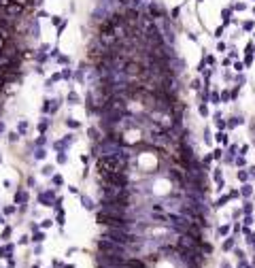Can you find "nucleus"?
<instances>
[{"mask_svg":"<svg viewBox=\"0 0 255 268\" xmlns=\"http://www.w3.org/2000/svg\"><path fill=\"white\" fill-rule=\"evenodd\" d=\"M98 223H100V226H108V228H121V230H127V226H130V219H125V217H115V215H111V213L100 211V213H98Z\"/></svg>","mask_w":255,"mask_h":268,"instance_id":"nucleus-1","label":"nucleus"},{"mask_svg":"<svg viewBox=\"0 0 255 268\" xmlns=\"http://www.w3.org/2000/svg\"><path fill=\"white\" fill-rule=\"evenodd\" d=\"M2 15H6V17H11V19H17V17H21L24 15V11H26V4H19V2H6V4H2Z\"/></svg>","mask_w":255,"mask_h":268,"instance_id":"nucleus-2","label":"nucleus"},{"mask_svg":"<svg viewBox=\"0 0 255 268\" xmlns=\"http://www.w3.org/2000/svg\"><path fill=\"white\" fill-rule=\"evenodd\" d=\"M149 15H151V19H164V17H168V13H166V9H164L157 0H151V2H147V9H145Z\"/></svg>","mask_w":255,"mask_h":268,"instance_id":"nucleus-3","label":"nucleus"},{"mask_svg":"<svg viewBox=\"0 0 255 268\" xmlns=\"http://www.w3.org/2000/svg\"><path fill=\"white\" fill-rule=\"evenodd\" d=\"M232 19H234V9L232 6H223L221 9V26H230L232 24Z\"/></svg>","mask_w":255,"mask_h":268,"instance_id":"nucleus-4","label":"nucleus"},{"mask_svg":"<svg viewBox=\"0 0 255 268\" xmlns=\"http://www.w3.org/2000/svg\"><path fill=\"white\" fill-rule=\"evenodd\" d=\"M47 51H49V45H41V49H38V51H34V60L43 64V62L49 58V53H47Z\"/></svg>","mask_w":255,"mask_h":268,"instance_id":"nucleus-5","label":"nucleus"},{"mask_svg":"<svg viewBox=\"0 0 255 268\" xmlns=\"http://www.w3.org/2000/svg\"><path fill=\"white\" fill-rule=\"evenodd\" d=\"M51 200H53V192H51V190L38 194V202L43 204V207H51Z\"/></svg>","mask_w":255,"mask_h":268,"instance_id":"nucleus-6","label":"nucleus"},{"mask_svg":"<svg viewBox=\"0 0 255 268\" xmlns=\"http://www.w3.org/2000/svg\"><path fill=\"white\" fill-rule=\"evenodd\" d=\"M30 32L34 38H41V24H38V17H34V19L30 21Z\"/></svg>","mask_w":255,"mask_h":268,"instance_id":"nucleus-7","label":"nucleus"},{"mask_svg":"<svg viewBox=\"0 0 255 268\" xmlns=\"http://www.w3.org/2000/svg\"><path fill=\"white\" fill-rule=\"evenodd\" d=\"M123 266L125 268H145V262H140V260H125Z\"/></svg>","mask_w":255,"mask_h":268,"instance_id":"nucleus-8","label":"nucleus"},{"mask_svg":"<svg viewBox=\"0 0 255 268\" xmlns=\"http://www.w3.org/2000/svg\"><path fill=\"white\" fill-rule=\"evenodd\" d=\"M240 28H242L244 32H253V30H255V21H253V19H244V21L240 24Z\"/></svg>","mask_w":255,"mask_h":268,"instance_id":"nucleus-9","label":"nucleus"},{"mask_svg":"<svg viewBox=\"0 0 255 268\" xmlns=\"http://www.w3.org/2000/svg\"><path fill=\"white\" fill-rule=\"evenodd\" d=\"M81 204H83V209H87V211L94 209V202H92V198H89V196H81Z\"/></svg>","mask_w":255,"mask_h":268,"instance_id":"nucleus-10","label":"nucleus"},{"mask_svg":"<svg viewBox=\"0 0 255 268\" xmlns=\"http://www.w3.org/2000/svg\"><path fill=\"white\" fill-rule=\"evenodd\" d=\"M230 6L234 9V13H242V11H247V2H232Z\"/></svg>","mask_w":255,"mask_h":268,"instance_id":"nucleus-11","label":"nucleus"},{"mask_svg":"<svg viewBox=\"0 0 255 268\" xmlns=\"http://www.w3.org/2000/svg\"><path fill=\"white\" fill-rule=\"evenodd\" d=\"M15 202H21V204H26V202H28V194H26L24 190H19V192L15 194Z\"/></svg>","mask_w":255,"mask_h":268,"instance_id":"nucleus-12","label":"nucleus"},{"mask_svg":"<svg viewBox=\"0 0 255 268\" xmlns=\"http://www.w3.org/2000/svg\"><path fill=\"white\" fill-rule=\"evenodd\" d=\"M181 9H183V6H181V4H179V6H175V9H172V11H170V19H175V21L179 19V17H181Z\"/></svg>","mask_w":255,"mask_h":268,"instance_id":"nucleus-13","label":"nucleus"},{"mask_svg":"<svg viewBox=\"0 0 255 268\" xmlns=\"http://www.w3.org/2000/svg\"><path fill=\"white\" fill-rule=\"evenodd\" d=\"M79 126H81V123H79L77 119H72V117H68V119H66V128H72V130H77Z\"/></svg>","mask_w":255,"mask_h":268,"instance_id":"nucleus-14","label":"nucleus"},{"mask_svg":"<svg viewBox=\"0 0 255 268\" xmlns=\"http://www.w3.org/2000/svg\"><path fill=\"white\" fill-rule=\"evenodd\" d=\"M223 32H225V26H217L215 32H213V36H215V38H221V36H223Z\"/></svg>","mask_w":255,"mask_h":268,"instance_id":"nucleus-15","label":"nucleus"},{"mask_svg":"<svg viewBox=\"0 0 255 268\" xmlns=\"http://www.w3.org/2000/svg\"><path fill=\"white\" fill-rule=\"evenodd\" d=\"M66 28H68V19H64V21H62V24L58 26V34H56V36L60 38V36H62V32H64V30H66Z\"/></svg>","mask_w":255,"mask_h":268,"instance_id":"nucleus-16","label":"nucleus"},{"mask_svg":"<svg viewBox=\"0 0 255 268\" xmlns=\"http://www.w3.org/2000/svg\"><path fill=\"white\" fill-rule=\"evenodd\" d=\"M49 19H51V26H60V24L64 21V17H62V15H51Z\"/></svg>","mask_w":255,"mask_h":268,"instance_id":"nucleus-17","label":"nucleus"},{"mask_svg":"<svg viewBox=\"0 0 255 268\" xmlns=\"http://www.w3.org/2000/svg\"><path fill=\"white\" fill-rule=\"evenodd\" d=\"M227 200H230V196H221V198H219V200H217V202H215V209H219V207H223V204H225Z\"/></svg>","mask_w":255,"mask_h":268,"instance_id":"nucleus-18","label":"nucleus"},{"mask_svg":"<svg viewBox=\"0 0 255 268\" xmlns=\"http://www.w3.org/2000/svg\"><path fill=\"white\" fill-rule=\"evenodd\" d=\"M47 128H49V119L45 117V119H43V121L38 123V130H41V132H47Z\"/></svg>","mask_w":255,"mask_h":268,"instance_id":"nucleus-19","label":"nucleus"},{"mask_svg":"<svg viewBox=\"0 0 255 268\" xmlns=\"http://www.w3.org/2000/svg\"><path fill=\"white\" fill-rule=\"evenodd\" d=\"M68 102H70V104H79V96H77L75 92H70V94H68Z\"/></svg>","mask_w":255,"mask_h":268,"instance_id":"nucleus-20","label":"nucleus"},{"mask_svg":"<svg viewBox=\"0 0 255 268\" xmlns=\"http://www.w3.org/2000/svg\"><path fill=\"white\" fill-rule=\"evenodd\" d=\"M89 136H92L94 140H100V138H102V136H100V132H98L96 128H89Z\"/></svg>","mask_w":255,"mask_h":268,"instance_id":"nucleus-21","label":"nucleus"},{"mask_svg":"<svg viewBox=\"0 0 255 268\" xmlns=\"http://www.w3.org/2000/svg\"><path fill=\"white\" fill-rule=\"evenodd\" d=\"M253 56H255V53H244V66H251L253 64Z\"/></svg>","mask_w":255,"mask_h":268,"instance_id":"nucleus-22","label":"nucleus"},{"mask_svg":"<svg viewBox=\"0 0 255 268\" xmlns=\"http://www.w3.org/2000/svg\"><path fill=\"white\" fill-rule=\"evenodd\" d=\"M32 240H34V243H43V240H45V234H43V232H36V234L32 236Z\"/></svg>","mask_w":255,"mask_h":268,"instance_id":"nucleus-23","label":"nucleus"},{"mask_svg":"<svg viewBox=\"0 0 255 268\" xmlns=\"http://www.w3.org/2000/svg\"><path fill=\"white\" fill-rule=\"evenodd\" d=\"M66 162H68L66 153H64V151H60V153H58V164H66Z\"/></svg>","mask_w":255,"mask_h":268,"instance_id":"nucleus-24","label":"nucleus"},{"mask_svg":"<svg viewBox=\"0 0 255 268\" xmlns=\"http://www.w3.org/2000/svg\"><path fill=\"white\" fill-rule=\"evenodd\" d=\"M238 123H242V119H240V117H232L230 121H227V126H230V128H234V126H238Z\"/></svg>","mask_w":255,"mask_h":268,"instance_id":"nucleus-25","label":"nucleus"},{"mask_svg":"<svg viewBox=\"0 0 255 268\" xmlns=\"http://www.w3.org/2000/svg\"><path fill=\"white\" fill-rule=\"evenodd\" d=\"M240 194H242V196H251V194H253V190H251V185H242V190H240Z\"/></svg>","mask_w":255,"mask_h":268,"instance_id":"nucleus-26","label":"nucleus"},{"mask_svg":"<svg viewBox=\"0 0 255 268\" xmlns=\"http://www.w3.org/2000/svg\"><path fill=\"white\" fill-rule=\"evenodd\" d=\"M34 17H38V19H47V17H51V15H49L47 11H43V9H41V11H38V13H36Z\"/></svg>","mask_w":255,"mask_h":268,"instance_id":"nucleus-27","label":"nucleus"},{"mask_svg":"<svg viewBox=\"0 0 255 268\" xmlns=\"http://www.w3.org/2000/svg\"><path fill=\"white\" fill-rule=\"evenodd\" d=\"M60 75H62V79H70V77H72V70H70V68H64Z\"/></svg>","mask_w":255,"mask_h":268,"instance_id":"nucleus-28","label":"nucleus"},{"mask_svg":"<svg viewBox=\"0 0 255 268\" xmlns=\"http://www.w3.org/2000/svg\"><path fill=\"white\" fill-rule=\"evenodd\" d=\"M217 140L225 145V143H227V134H225V132H219V134H217Z\"/></svg>","mask_w":255,"mask_h":268,"instance_id":"nucleus-29","label":"nucleus"},{"mask_svg":"<svg viewBox=\"0 0 255 268\" xmlns=\"http://www.w3.org/2000/svg\"><path fill=\"white\" fill-rule=\"evenodd\" d=\"M51 181H53V185H62V183H64V179H62L60 175H53V179H51Z\"/></svg>","mask_w":255,"mask_h":268,"instance_id":"nucleus-30","label":"nucleus"},{"mask_svg":"<svg viewBox=\"0 0 255 268\" xmlns=\"http://www.w3.org/2000/svg\"><path fill=\"white\" fill-rule=\"evenodd\" d=\"M58 64H70V58H66V56H58Z\"/></svg>","mask_w":255,"mask_h":268,"instance_id":"nucleus-31","label":"nucleus"},{"mask_svg":"<svg viewBox=\"0 0 255 268\" xmlns=\"http://www.w3.org/2000/svg\"><path fill=\"white\" fill-rule=\"evenodd\" d=\"M49 106H51V100H49V98H45V102H43V111H45V113H49Z\"/></svg>","mask_w":255,"mask_h":268,"instance_id":"nucleus-32","label":"nucleus"},{"mask_svg":"<svg viewBox=\"0 0 255 268\" xmlns=\"http://www.w3.org/2000/svg\"><path fill=\"white\" fill-rule=\"evenodd\" d=\"M60 56V49L58 47H51V51H49V58H58Z\"/></svg>","mask_w":255,"mask_h":268,"instance_id":"nucleus-33","label":"nucleus"},{"mask_svg":"<svg viewBox=\"0 0 255 268\" xmlns=\"http://www.w3.org/2000/svg\"><path fill=\"white\" fill-rule=\"evenodd\" d=\"M211 100H213V104H219L221 98H219V94H217V92H213V94H211Z\"/></svg>","mask_w":255,"mask_h":268,"instance_id":"nucleus-34","label":"nucleus"},{"mask_svg":"<svg viewBox=\"0 0 255 268\" xmlns=\"http://www.w3.org/2000/svg\"><path fill=\"white\" fill-rule=\"evenodd\" d=\"M198 111H200V115H204V117L208 115V109H206V104H204V102L200 104V109H198Z\"/></svg>","mask_w":255,"mask_h":268,"instance_id":"nucleus-35","label":"nucleus"},{"mask_svg":"<svg viewBox=\"0 0 255 268\" xmlns=\"http://www.w3.org/2000/svg\"><path fill=\"white\" fill-rule=\"evenodd\" d=\"M45 155H47V153H45V149H38L34 158H36V160H45Z\"/></svg>","mask_w":255,"mask_h":268,"instance_id":"nucleus-36","label":"nucleus"},{"mask_svg":"<svg viewBox=\"0 0 255 268\" xmlns=\"http://www.w3.org/2000/svg\"><path fill=\"white\" fill-rule=\"evenodd\" d=\"M26 130H28V123H26V121H19V134H26Z\"/></svg>","mask_w":255,"mask_h":268,"instance_id":"nucleus-37","label":"nucleus"},{"mask_svg":"<svg viewBox=\"0 0 255 268\" xmlns=\"http://www.w3.org/2000/svg\"><path fill=\"white\" fill-rule=\"evenodd\" d=\"M221 155H223L221 149H215V151H213V158H215V160H221Z\"/></svg>","mask_w":255,"mask_h":268,"instance_id":"nucleus-38","label":"nucleus"},{"mask_svg":"<svg viewBox=\"0 0 255 268\" xmlns=\"http://www.w3.org/2000/svg\"><path fill=\"white\" fill-rule=\"evenodd\" d=\"M43 175H47V177L53 175V166H45V168H43Z\"/></svg>","mask_w":255,"mask_h":268,"instance_id":"nucleus-39","label":"nucleus"},{"mask_svg":"<svg viewBox=\"0 0 255 268\" xmlns=\"http://www.w3.org/2000/svg\"><path fill=\"white\" fill-rule=\"evenodd\" d=\"M58 223H60V226H62V223H64V211H62V209L58 211Z\"/></svg>","mask_w":255,"mask_h":268,"instance_id":"nucleus-40","label":"nucleus"},{"mask_svg":"<svg viewBox=\"0 0 255 268\" xmlns=\"http://www.w3.org/2000/svg\"><path fill=\"white\" fill-rule=\"evenodd\" d=\"M17 138H19V134H17V132H11V134H9V140H11V143H15Z\"/></svg>","mask_w":255,"mask_h":268,"instance_id":"nucleus-41","label":"nucleus"},{"mask_svg":"<svg viewBox=\"0 0 255 268\" xmlns=\"http://www.w3.org/2000/svg\"><path fill=\"white\" fill-rule=\"evenodd\" d=\"M234 68L240 73V70H244V64H242V62H236V64H234Z\"/></svg>","mask_w":255,"mask_h":268,"instance_id":"nucleus-42","label":"nucleus"},{"mask_svg":"<svg viewBox=\"0 0 255 268\" xmlns=\"http://www.w3.org/2000/svg\"><path fill=\"white\" fill-rule=\"evenodd\" d=\"M219 98H221L223 102H225V100H230V92H221V96H219Z\"/></svg>","mask_w":255,"mask_h":268,"instance_id":"nucleus-43","label":"nucleus"},{"mask_svg":"<svg viewBox=\"0 0 255 268\" xmlns=\"http://www.w3.org/2000/svg\"><path fill=\"white\" fill-rule=\"evenodd\" d=\"M238 179H240V181H247V172H244V170H238Z\"/></svg>","mask_w":255,"mask_h":268,"instance_id":"nucleus-44","label":"nucleus"},{"mask_svg":"<svg viewBox=\"0 0 255 268\" xmlns=\"http://www.w3.org/2000/svg\"><path fill=\"white\" fill-rule=\"evenodd\" d=\"M191 89H200V81L196 79V81H191Z\"/></svg>","mask_w":255,"mask_h":268,"instance_id":"nucleus-45","label":"nucleus"},{"mask_svg":"<svg viewBox=\"0 0 255 268\" xmlns=\"http://www.w3.org/2000/svg\"><path fill=\"white\" fill-rule=\"evenodd\" d=\"M217 51H225V43H217Z\"/></svg>","mask_w":255,"mask_h":268,"instance_id":"nucleus-46","label":"nucleus"},{"mask_svg":"<svg viewBox=\"0 0 255 268\" xmlns=\"http://www.w3.org/2000/svg\"><path fill=\"white\" fill-rule=\"evenodd\" d=\"M9 236H11V228H6V230L2 232V238H9Z\"/></svg>","mask_w":255,"mask_h":268,"instance_id":"nucleus-47","label":"nucleus"},{"mask_svg":"<svg viewBox=\"0 0 255 268\" xmlns=\"http://www.w3.org/2000/svg\"><path fill=\"white\" fill-rule=\"evenodd\" d=\"M51 226V219H43V228H49Z\"/></svg>","mask_w":255,"mask_h":268,"instance_id":"nucleus-48","label":"nucleus"},{"mask_svg":"<svg viewBox=\"0 0 255 268\" xmlns=\"http://www.w3.org/2000/svg\"><path fill=\"white\" fill-rule=\"evenodd\" d=\"M232 245H234V240H232V238H230V240H225V245H223V247H225V249H230V247H232Z\"/></svg>","mask_w":255,"mask_h":268,"instance_id":"nucleus-49","label":"nucleus"},{"mask_svg":"<svg viewBox=\"0 0 255 268\" xmlns=\"http://www.w3.org/2000/svg\"><path fill=\"white\" fill-rule=\"evenodd\" d=\"M187 36H189V41H194V43H198V36H196V34H191V32H189V34H187Z\"/></svg>","mask_w":255,"mask_h":268,"instance_id":"nucleus-50","label":"nucleus"},{"mask_svg":"<svg viewBox=\"0 0 255 268\" xmlns=\"http://www.w3.org/2000/svg\"><path fill=\"white\" fill-rule=\"evenodd\" d=\"M36 145H45V136H38V138H36Z\"/></svg>","mask_w":255,"mask_h":268,"instance_id":"nucleus-51","label":"nucleus"},{"mask_svg":"<svg viewBox=\"0 0 255 268\" xmlns=\"http://www.w3.org/2000/svg\"><path fill=\"white\" fill-rule=\"evenodd\" d=\"M2 223H4V217H2V215H0V226H2Z\"/></svg>","mask_w":255,"mask_h":268,"instance_id":"nucleus-52","label":"nucleus"},{"mask_svg":"<svg viewBox=\"0 0 255 268\" xmlns=\"http://www.w3.org/2000/svg\"><path fill=\"white\" fill-rule=\"evenodd\" d=\"M196 2H198V4H200V2H204V0H196Z\"/></svg>","mask_w":255,"mask_h":268,"instance_id":"nucleus-53","label":"nucleus"},{"mask_svg":"<svg viewBox=\"0 0 255 268\" xmlns=\"http://www.w3.org/2000/svg\"><path fill=\"white\" fill-rule=\"evenodd\" d=\"M251 11H253V15H255V6H253V9H251Z\"/></svg>","mask_w":255,"mask_h":268,"instance_id":"nucleus-54","label":"nucleus"},{"mask_svg":"<svg viewBox=\"0 0 255 268\" xmlns=\"http://www.w3.org/2000/svg\"><path fill=\"white\" fill-rule=\"evenodd\" d=\"M253 53H255V49H253Z\"/></svg>","mask_w":255,"mask_h":268,"instance_id":"nucleus-55","label":"nucleus"},{"mask_svg":"<svg viewBox=\"0 0 255 268\" xmlns=\"http://www.w3.org/2000/svg\"><path fill=\"white\" fill-rule=\"evenodd\" d=\"M253 2H255V0H253Z\"/></svg>","mask_w":255,"mask_h":268,"instance_id":"nucleus-56","label":"nucleus"}]
</instances>
